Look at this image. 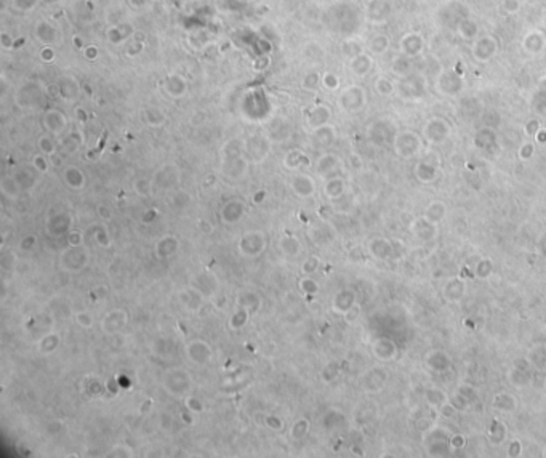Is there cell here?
<instances>
[{"label":"cell","mask_w":546,"mask_h":458,"mask_svg":"<svg viewBox=\"0 0 546 458\" xmlns=\"http://www.w3.org/2000/svg\"><path fill=\"white\" fill-rule=\"evenodd\" d=\"M88 260H90V255H88V250L85 248V245H79V247L67 245L61 251L60 265H61L63 271L69 272V274H77L87 268Z\"/></svg>","instance_id":"6da1fadb"},{"label":"cell","mask_w":546,"mask_h":458,"mask_svg":"<svg viewBox=\"0 0 546 458\" xmlns=\"http://www.w3.org/2000/svg\"><path fill=\"white\" fill-rule=\"evenodd\" d=\"M266 244L268 239L266 234L263 231H256V229H252V231H247L242 234V237L239 239V253L245 258H256L259 257L263 251L266 250Z\"/></svg>","instance_id":"7a4b0ae2"},{"label":"cell","mask_w":546,"mask_h":458,"mask_svg":"<svg viewBox=\"0 0 546 458\" xmlns=\"http://www.w3.org/2000/svg\"><path fill=\"white\" fill-rule=\"evenodd\" d=\"M192 386V378L185 369H172L164 376V389L172 396H185Z\"/></svg>","instance_id":"3957f363"},{"label":"cell","mask_w":546,"mask_h":458,"mask_svg":"<svg viewBox=\"0 0 546 458\" xmlns=\"http://www.w3.org/2000/svg\"><path fill=\"white\" fill-rule=\"evenodd\" d=\"M191 289H194L203 300L213 298L218 292V279L210 271H202L196 274L194 279L191 281Z\"/></svg>","instance_id":"277c9868"},{"label":"cell","mask_w":546,"mask_h":458,"mask_svg":"<svg viewBox=\"0 0 546 458\" xmlns=\"http://www.w3.org/2000/svg\"><path fill=\"white\" fill-rule=\"evenodd\" d=\"M128 324V313L125 311V309H112V311H109L103 319H101L99 322V327H101V332L106 335H116L119 334V332Z\"/></svg>","instance_id":"5b68a950"},{"label":"cell","mask_w":546,"mask_h":458,"mask_svg":"<svg viewBox=\"0 0 546 458\" xmlns=\"http://www.w3.org/2000/svg\"><path fill=\"white\" fill-rule=\"evenodd\" d=\"M179 180H181L179 168L173 164H165L164 167L157 170L155 176L152 178V183H154V186L161 188V189H173L178 186Z\"/></svg>","instance_id":"8992f818"},{"label":"cell","mask_w":546,"mask_h":458,"mask_svg":"<svg viewBox=\"0 0 546 458\" xmlns=\"http://www.w3.org/2000/svg\"><path fill=\"white\" fill-rule=\"evenodd\" d=\"M186 356L197 365L209 364L213 359V349L209 343L202 340H192L186 345Z\"/></svg>","instance_id":"52a82bcc"},{"label":"cell","mask_w":546,"mask_h":458,"mask_svg":"<svg viewBox=\"0 0 546 458\" xmlns=\"http://www.w3.org/2000/svg\"><path fill=\"white\" fill-rule=\"evenodd\" d=\"M42 98V91L40 88L32 84V82H26L24 85H21V88L16 91V103L18 106L22 109H32L36 108Z\"/></svg>","instance_id":"ba28073f"},{"label":"cell","mask_w":546,"mask_h":458,"mask_svg":"<svg viewBox=\"0 0 546 458\" xmlns=\"http://www.w3.org/2000/svg\"><path fill=\"white\" fill-rule=\"evenodd\" d=\"M43 125L47 132L53 136H61L67 130V117L60 109H48L43 116Z\"/></svg>","instance_id":"9c48e42d"},{"label":"cell","mask_w":546,"mask_h":458,"mask_svg":"<svg viewBox=\"0 0 546 458\" xmlns=\"http://www.w3.org/2000/svg\"><path fill=\"white\" fill-rule=\"evenodd\" d=\"M247 170V160L242 157L241 149H232V152L224 157L223 173L229 178H241Z\"/></svg>","instance_id":"30bf717a"},{"label":"cell","mask_w":546,"mask_h":458,"mask_svg":"<svg viewBox=\"0 0 546 458\" xmlns=\"http://www.w3.org/2000/svg\"><path fill=\"white\" fill-rule=\"evenodd\" d=\"M290 188L293 194L300 199L313 197L316 192V183L314 180L306 173H297L290 180Z\"/></svg>","instance_id":"8fae6325"},{"label":"cell","mask_w":546,"mask_h":458,"mask_svg":"<svg viewBox=\"0 0 546 458\" xmlns=\"http://www.w3.org/2000/svg\"><path fill=\"white\" fill-rule=\"evenodd\" d=\"M71 226H72V218L69 213L66 212H58L51 215L48 221H47V231L50 236L53 237H60V236H64L71 231Z\"/></svg>","instance_id":"7c38bea8"},{"label":"cell","mask_w":546,"mask_h":458,"mask_svg":"<svg viewBox=\"0 0 546 458\" xmlns=\"http://www.w3.org/2000/svg\"><path fill=\"white\" fill-rule=\"evenodd\" d=\"M155 255L159 260H167L172 258L178 253L179 250V239L173 234H167L164 236L159 242L155 244Z\"/></svg>","instance_id":"4fadbf2b"},{"label":"cell","mask_w":546,"mask_h":458,"mask_svg":"<svg viewBox=\"0 0 546 458\" xmlns=\"http://www.w3.org/2000/svg\"><path fill=\"white\" fill-rule=\"evenodd\" d=\"M363 105V91L357 85H351L340 96V106L346 111H356Z\"/></svg>","instance_id":"5bb4252c"},{"label":"cell","mask_w":546,"mask_h":458,"mask_svg":"<svg viewBox=\"0 0 546 458\" xmlns=\"http://www.w3.org/2000/svg\"><path fill=\"white\" fill-rule=\"evenodd\" d=\"M244 215H245V205H244V202L237 200V199L229 200L227 203H224L223 209H221V220H223V223H226V224H236V223H239V221L242 220Z\"/></svg>","instance_id":"9a60e30c"},{"label":"cell","mask_w":546,"mask_h":458,"mask_svg":"<svg viewBox=\"0 0 546 458\" xmlns=\"http://www.w3.org/2000/svg\"><path fill=\"white\" fill-rule=\"evenodd\" d=\"M79 93H81V87H79L77 79L72 75H64L60 84H58V96H61L64 101L71 103L75 101L79 98Z\"/></svg>","instance_id":"2e32d148"},{"label":"cell","mask_w":546,"mask_h":458,"mask_svg":"<svg viewBox=\"0 0 546 458\" xmlns=\"http://www.w3.org/2000/svg\"><path fill=\"white\" fill-rule=\"evenodd\" d=\"M63 181H64V185L67 188H71L74 191H81V189L85 188V181L87 180H85V175H84V171L81 168L74 167V165H69V167H66L63 170Z\"/></svg>","instance_id":"e0dca14e"},{"label":"cell","mask_w":546,"mask_h":458,"mask_svg":"<svg viewBox=\"0 0 546 458\" xmlns=\"http://www.w3.org/2000/svg\"><path fill=\"white\" fill-rule=\"evenodd\" d=\"M164 88L167 91V95H170L172 98H181L186 95L188 91V84L186 80L178 75V74H170L165 77L164 82Z\"/></svg>","instance_id":"ac0fdd59"},{"label":"cell","mask_w":546,"mask_h":458,"mask_svg":"<svg viewBox=\"0 0 546 458\" xmlns=\"http://www.w3.org/2000/svg\"><path fill=\"white\" fill-rule=\"evenodd\" d=\"M330 119V109L325 105H317L314 108H311L306 114V123L314 130L317 127H322V125H327Z\"/></svg>","instance_id":"d6986e66"},{"label":"cell","mask_w":546,"mask_h":458,"mask_svg":"<svg viewBox=\"0 0 546 458\" xmlns=\"http://www.w3.org/2000/svg\"><path fill=\"white\" fill-rule=\"evenodd\" d=\"M21 191H22V188L19 186V183L15 178V175H5L2 180H0V192H2L7 199H11V200L18 199Z\"/></svg>","instance_id":"ffe728a7"},{"label":"cell","mask_w":546,"mask_h":458,"mask_svg":"<svg viewBox=\"0 0 546 458\" xmlns=\"http://www.w3.org/2000/svg\"><path fill=\"white\" fill-rule=\"evenodd\" d=\"M279 248L285 257H298L301 253V242L298 237L285 234L279 240Z\"/></svg>","instance_id":"44dd1931"},{"label":"cell","mask_w":546,"mask_h":458,"mask_svg":"<svg viewBox=\"0 0 546 458\" xmlns=\"http://www.w3.org/2000/svg\"><path fill=\"white\" fill-rule=\"evenodd\" d=\"M237 306L244 308L245 311H248V313H255V311H258L259 306H261V298H259L258 293L247 290V292H244V293H241L237 296Z\"/></svg>","instance_id":"7402d4cb"},{"label":"cell","mask_w":546,"mask_h":458,"mask_svg":"<svg viewBox=\"0 0 546 458\" xmlns=\"http://www.w3.org/2000/svg\"><path fill=\"white\" fill-rule=\"evenodd\" d=\"M36 37L43 45H51V43H55L56 39H58V32H56V29L50 24V22L40 21L36 28Z\"/></svg>","instance_id":"603a6c76"},{"label":"cell","mask_w":546,"mask_h":458,"mask_svg":"<svg viewBox=\"0 0 546 458\" xmlns=\"http://www.w3.org/2000/svg\"><path fill=\"white\" fill-rule=\"evenodd\" d=\"M143 119L149 127H162L167 122V116L159 108H146L143 111Z\"/></svg>","instance_id":"cb8c5ba5"},{"label":"cell","mask_w":546,"mask_h":458,"mask_svg":"<svg viewBox=\"0 0 546 458\" xmlns=\"http://www.w3.org/2000/svg\"><path fill=\"white\" fill-rule=\"evenodd\" d=\"M313 136L317 146H328L335 140V130L330 125H322L313 130Z\"/></svg>","instance_id":"d4e9b609"},{"label":"cell","mask_w":546,"mask_h":458,"mask_svg":"<svg viewBox=\"0 0 546 458\" xmlns=\"http://www.w3.org/2000/svg\"><path fill=\"white\" fill-rule=\"evenodd\" d=\"M60 335L58 334H47L45 337L40 338V341L37 343V349L42 354H51L56 351V348L60 346Z\"/></svg>","instance_id":"484cf974"},{"label":"cell","mask_w":546,"mask_h":458,"mask_svg":"<svg viewBox=\"0 0 546 458\" xmlns=\"http://www.w3.org/2000/svg\"><path fill=\"white\" fill-rule=\"evenodd\" d=\"M306 164H309L308 157H306V156H304L301 151H298V149L287 152L285 159H283V165H285L287 168H290V170H300V168L304 167Z\"/></svg>","instance_id":"4316f807"},{"label":"cell","mask_w":546,"mask_h":458,"mask_svg":"<svg viewBox=\"0 0 546 458\" xmlns=\"http://www.w3.org/2000/svg\"><path fill=\"white\" fill-rule=\"evenodd\" d=\"M372 67V60L367 55H356L351 61V69L356 75H366Z\"/></svg>","instance_id":"83f0119b"},{"label":"cell","mask_w":546,"mask_h":458,"mask_svg":"<svg viewBox=\"0 0 546 458\" xmlns=\"http://www.w3.org/2000/svg\"><path fill=\"white\" fill-rule=\"evenodd\" d=\"M248 317H250V313L245 311L244 308H236V311H232L229 320H227V324H229V328L232 330H241L245 327V324L248 322Z\"/></svg>","instance_id":"f1b7e54d"},{"label":"cell","mask_w":546,"mask_h":458,"mask_svg":"<svg viewBox=\"0 0 546 458\" xmlns=\"http://www.w3.org/2000/svg\"><path fill=\"white\" fill-rule=\"evenodd\" d=\"M37 147L39 152H42L43 156L51 157L56 154V143L53 140V135H42L37 140Z\"/></svg>","instance_id":"f546056e"},{"label":"cell","mask_w":546,"mask_h":458,"mask_svg":"<svg viewBox=\"0 0 546 458\" xmlns=\"http://www.w3.org/2000/svg\"><path fill=\"white\" fill-rule=\"evenodd\" d=\"M308 432H309V421L304 418H300L292 425L290 436L293 441H301Z\"/></svg>","instance_id":"4dcf8cb0"},{"label":"cell","mask_w":546,"mask_h":458,"mask_svg":"<svg viewBox=\"0 0 546 458\" xmlns=\"http://www.w3.org/2000/svg\"><path fill=\"white\" fill-rule=\"evenodd\" d=\"M135 192L138 194V196L141 197H149L152 194V189H154V183L151 180L147 178H140L135 181Z\"/></svg>","instance_id":"1f68e13d"},{"label":"cell","mask_w":546,"mask_h":458,"mask_svg":"<svg viewBox=\"0 0 546 458\" xmlns=\"http://www.w3.org/2000/svg\"><path fill=\"white\" fill-rule=\"evenodd\" d=\"M93 237H95L96 244H98L99 247H105V248L111 247L112 240H111V236H109L108 229H106L105 226H96V231L93 233Z\"/></svg>","instance_id":"d6a6232c"},{"label":"cell","mask_w":546,"mask_h":458,"mask_svg":"<svg viewBox=\"0 0 546 458\" xmlns=\"http://www.w3.org/2000/svg\"><path fill=\"white\" fill-rule=\"evenodd\" d=\"M74 319H75V324L82 328H92L95 324V317L88 311H77Z\"/></svg>","instance_id":"836d02e7"},{"label":"cell","mask_w":546,"mask_h":458,"mask_svg":"<svg viewBox=\"0 0 546 458\" xmlns=\"http://www.w3.org/2000/svg\"><path fill=\"white\" fill-rule=\"evenodd\" d=\"M32 167L36 171H39V173H47L48 168H50V160L47 156H43L42 152L36 154L32 159Z\"/></svg>","instance_id":"e575fe53"},{"label":"cell","mask_w":546,"mask_h":458,"mask_svg":"<svg viewBox=\"0 0 546 458\" xmlns=\"http://www.w3.org/2000/svg\"><path fill=\"white\" fill-rule=\"evenodd\" d=\"M341 191H343V181H341L340 178H333L330 180L327 185H325V194L328 197H338Z\"/></svg>","instance_id":"d590c367"},{"label":"cell","mask_w":546,"mask_h":458,"mask_svg":"<svg viewBox=\"0 0 546 458\" xmlns=\"http://www.w3.org/2000/svg\"><path fill=\"white\" fill-rule=\"evenodd\" d=\"M333 165H335V156L327 154V156H322V157L319 159V162H317L316 170H317V173L325 175L327 171H330V170L333 168Z\"/></svg>","instance_id":"8d00e7d4"},{"label":"cell","mask_w":546,"mask_h":458,"mask_svg":"<svg viewBox=\"0 0 546 458\" xmlns=\"http://www.w3.org/2000/svg\"><path fill=\"white\" fill-rule=\"evenodd\" d=\"M40 0H11V8L16 11H32Z\"/></svg>","instance_id":"74e56055"},{"label":"cell","mask_w":546,"mask_h":458,"mask_svg":"<svg viewBox=\"0 0 546 458\" xmlns=\"http://www.w3.org/2000/svg\"><path fill=\"white\" fill-rule=\"evenodd\" d=\"M66 236H67V245H74V247L85 245V236L81 229H71Z\"/></svg>","instance_id":"f35d334b"},{"label":"cell","mask_w":546,"mask_h":458,"mask_svg":"<svg viewBox=\"0 0 546 458\" xmlns=\"http://www.w3.org/2000/svg\"><path fill=\"white\" fill-rule=\"evenodd\" d=\"M386 48H388V39L383 36H377L370 42V50L373 53H383Z\"/></svg>","instance_id":"ab89813d"},{"label":"cell","mask_w":546,"mask_h":458,"mask_svg":"<svg viewBox=\"0 0 546 458\" xmlns=\"http://www.w3.org/2000/svg\"><path fill=\"white\" fill-rule=\"evenodd\" d=\"M321 84H322V77H319L316 72L308 74V75L304 77V80H303V87L308 88V90H316Z\"/></svg>","instance_id":"60d3db41"},{"label":"cell","mask_w":546,"mask_h":458,"mask_svg":"<svg viewBox=\"0 0 546 458\" xmlns=\"http://www.w3.org/2000/svg\"><path fill=\"white\" fill-rule=\"evenodd\" d=\"M300 289H301L306 295H313V293L319 292V285H317L313 279L306 277V279L300 281Z\"/></svg>","instance_id":"b9f144b4"},{"label":"cell","mask_w":546,"mask_h":458,"mask_svg":"<svg viewBox=\"0 0 546 458\" xmlns=\"http://www.w3.org/2000/svg\"><path fill=\"white\" fill-rule=\"evenodd\" d=\"M338 84H340V80H338V77H336L335 74L325 72V74L322 75V85H324L327 90H336V88H338Z\"/></svg>","instance_id":"7bdbcfd3"},{"label":"cell","mask_w":546,"mask_h":458,"mask_svg":"<svg viewBox=\"0 0 546 458\" xmlns=\"http://www.w3.org/2000/svg\"><path fill=\"white\" fill-rule=\"evenodd\" d=\"M186 407H188L189 412H192V414H200V412L203 410L202 400L197 399V397H192V396H189V397L186 399Z\"/></svg>","instance_id":"ee69618b"},{"label":"cell","mask_w":546,"mask_h":458,"mask_svg":"<svg viewBox=\"0 0 546 458\" xmlns=\"http://www.w3.org/2000/svg\"><path fill=\"white\" fill-rule=\"evenodd\" d=\"M105 388H106V386L101 383L99 380H90L87 391H88L90 396H99V394L105 393Z\"/></svg>","instance_id":"f6af8a7d"},{"label":"cell","mask_w":546,"mask_h":458,"mask_svg":"<svg viewBox=\"0 0 546 458\" xmlns=\"http://www.w3.org/2000/svg\"><path fill=\"white\" fill-rule=\"evenodd\" d=\"M39 56H40V60H42L43 63H53V60H55V50L50 47V45H43V48H40Z\"/></svg>","instance_id":"bcb514c9"},{"label":"cell","mask_w":546,"mask_h":458,"mask_svg":"<svg viewBox=\"0 0 546 458\" xmlns=\"http://www.w3.org/2000/svg\"><path fill=\"white\" fill-rule=\"evenodd\" d=\"M0 45H2L4 50H13V48H15L13 39H11V36H10L8 32H2V34H0Z\"/></svg>","instance_id":"7dc6e473"},{"label":"cell","mask_w":546,"mask_h":458,"mask_svg":"<svg viewBox=\"0 0 546 458\" xmlns=\"http://www.w3.org/2000/svg\"><path fill=\"white\" fill-rule=\"evenodd\" d=\"M36 244H37V237L31 234V236H26L24 239L21 240L19 247H21L22 250H32L34 247H36Z\"/></svg>","instance_id":"c3c4849f"},{"label":"cell","mask_w":546,"mask_h":458,"mask_svg":"<svg viewBox=\"0 0 546 458\" xmlns=\"http://www.w3.org/2000/svg\"><path fill=\"white\" fill-rule=\"evenodd\" d=\"M266 423H268V428H271V429H280L282 425H283V421H282L280 418L274 417V415L268 417V418H266Z\"/></svg>","instance_id":"681fc988"},{"label":"cell","mask_w":546,"mask_h":458,"mask_svg":"<svg viewBox=\"0 0 546 458\" xmlns=\"http://www.w3.org/2000/svg\"><path fill=\"white\" fill-rule=\"evenodd\" d=\"M316 269H317V258H314V257L309 258V260L303 265V272H306V274H311V272H314Z\"/></svg>","instance_id":"f907efd6"},{"label":"cell","mask_w":546,"mask_h":458,"mask_svg":"<svg viewBox=\"0 0 546 458\" xmlns=\"http://www.w3.org/2000/svg\"><path fill=\"white\" fill-rule=\"evenodd\" d=\"M98 215H99V218L103 220V221H109L111 216H112V212H111L109 207H106V205H99V207H98Z\"/></svg>","instance_id":"816d5d0a"},{"label":"cell","mask_w":546,"mask_h":458,"mask_svg":"<svg viewBox=\"0 0 546 458\" xmlns=\"http://www.w3.org/2000/svg\"><path fill=\"white\" fill-rule=\"evenodd\" d=\"M96 55H98V48L95 47V45H90V47H87V48H85V56H87V58H90V60H95V58H96Z\"/></svg>","instance_id":"f5cc1de1"},{"label":"cell","mask_w":546,"mask_h":458,"mask_svg":"<svg viewBox=\"0 0 546 458\" xmlns=\"http://www.w3.org/2000/svg\"><path fill=\"white\" fill-rule=\"evenodd\" d=\"M265 199H266V192H265V191L255 192V196H253V202H255V203H261Z\"/></svg>","instance_id":"db71d44e"},{"label":"cell","mask_w":546,"mask_h":458,"mask_svg":"<svg viewBox=\"0 0 546 458\" xmlns=\"http://www.w3.org/2000/svg\"><path fill=\"white\" fill-rule=\"evenodd\" d=\"M147 0H128V4L132 5V8H141L146 5Z\"/></svg>","instance_id":"11a10c76"}]
</instances>
